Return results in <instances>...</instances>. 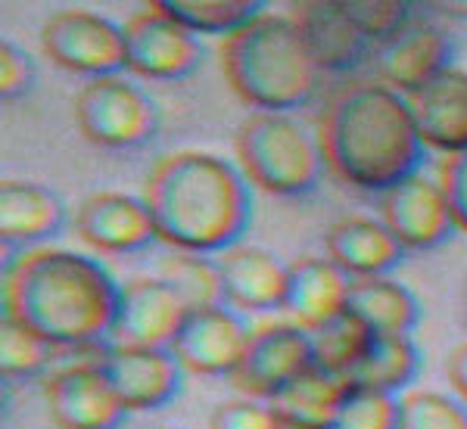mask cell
I'll list each match as a JSON object with an SVG mask.
<instances>
[{"mask_svg": "<svg viewBox=\"0 0 467 429\" xmlns=\"http://www.w3.org/2000/svg\"><path fill=\"white\" fill-rule=\"evenodd\" d=\"M122 283L97 259L35 246L6 265L4 314L54 349H97L112 336Z\"/></svg>", "mask_w": 467, "mask_h": 429, "instance_id": "obj_1", "label": "cell"}, {"mask_svg": "<svg viewBox=\"0 0 467 429\" xmlns=\"http://www.w3.org/2000/svg\"><path fill=\"white\" fill-rule=\"evenodd\" d=\"M315 138L340 184L383 193L418 171L424 143L409 100L378 78H349L324 100Z\"/></svg>", "mask_w": 467, "mask_h": 429, "instance_id": "obj_2", "label": "cell"}, {"mask_svg": "<svg viewBox=\"0 0 467 429\" xmlns=\"http://www.w3.org/2000/svg\"><path fill=\"white\" fill-rule=\"evenodd\" d=\"M156 240L171 252L222 255L250 228V180L234 162L206 149H175L153 162L144 178Z\"/></svg>", "mask_w": 467, "mask_h": 429, "instance_id": "obj_3", "label": "cell"}, {"mask_svg": "<svg viewBox=\"0 0 467 429\" xmlns=\"http://www.w3.org/2000/svg\"><path fill=\"white\" fill-rule=\"evenodd\" d=\"M218 69L255 112H290L318 87V63L308 54L290 13L262 10L218 41Z\"/></svg>", "mask_w": 467, "mask_h": 429, "instance_id": "obj_4", "label": "cell"}, {"mask_svg": "<svg viewBox=\"0 0 467 429\" xmlns=\"http://www.w3.org/2000/svg\"><path fill=\"white\" fill-rule=\"evenodd\" d=\"M237 169L271 197H303L321 180V147L290 112H253L234 138Z\"/></svg>", "mask_w": 467, "mask_h": 429, "instance_id": "obj_5", "label": "cell"}, {"mask_svg": "<svg viewBox=\"0 0 467 429\" xmlns=\"http://www.w3.org/2000/svg\"><path fill=\"white\" fill-rule=\"evenodd\" d=\"M78 134L103 149H134L156 138L160 109L153 97L122 72L88 78L72 100Z\"/></svg>", "mask_w": 467, "mask_h": 429, "instance_id": "obj_6", "label": "cell"}, {"mask_svg": "<svg viewBox=\"0 0 467 429\" xmlns=\"http://www.w3.org/2000/svg\"><path fill=\"white\" fill-rule=\"evenodd\" d=\"M308 364H315L308 330L296 321H265L253 327L231 373V386L244 398L271 404Z\"/></svg>", "mask_w": 467, "mask_h": 429, "instance_id": "obj_7", "label": "cell"}, {"mask_svg": "<svg viewBox=\"0 0 467 429\" xmlns=\"http://www.w3.org/2000/svg\"><path fill=\"white\" fill-rule=\"evenodd\" d=\"M41 50L72 75H116L125 69V26L90 10H59L41 26Z\"/></svg>", "mask_w": 467, "mask_h": 429, "instance_id": "obj_8", "label": "cell"}, {"mask_svg": "<svg viewBox=\"0 0 467 429\" xmlns=\"http://www.w3.org/2000/svg\"><path fill=\"white\" fill-rule=\"evenodd\" d=\"M202 47L197 35L181 28L156 4L125 22V69L147 81H175L197 72Z\"/></svg>", "mask_w": 467, "mask_h": 429, "instance_id": "obj_9", "label": "cell"}, {"mask_svg": "<svg viewBox=\"0 0 467 429\" xmlns=\"http://www.w3.org/2000/svg\"><path fill=\"white\" fill-rule=\"evenodd\" d=\"M44 404L57 429H119L128 414L97 358L57 367L44 380Z\"/></svg>", "mask_w": 467, "mask_h": 429, "instance_id": "obj_10", "label": "cell"}, {"mask_svg": "<svg viewBox=\"0 0 467 429\" xmlns=\"http://www.w3.org/2000/svg\"><path fill=\"white\" fill-rule=\"evenodd\" d=\"M378 209L383 228L393 233L402 250H433L446 243L455 230L442 187L436 184V178H427L420 171L383 190Z\"/></svg>", "mask_w": 467, "mask_h": 429, "instance_id": "obj_11", "label": "cell"}, {"mask_svg": "<svg viewBox=\"0 0 467 429\" xmlns=\"http://www.w3.org/2000/svg\"><path fill=\"white\" fill-rule=\"evenodd\" d=\"M253 327L228 305L187 312L171 342V355L184 373L197 376H231L246 349Z\"/></svg>", "mask_w": 467, "mask_h": 429, "instance_id": "obj_12", "label": "cell"}, {"mask_svg": "<svg viewBox=\"0 0 467 429\" xmlns=\"http://www.w3.org/2000/svg\"><path fill=\"white\" fill-rule=\"evenodd\" d=\"M75 237L97 255H131L156 240L147 202L131 193H90L75 209Z\"/></svg>", "mask_w": 467, "mask_h": 429, "instance_id": "obj_13", "label": "cell"}, {"mask_svg": "<svg viewBox=\"0 0 467 429\" xmlns=\"http://www.w3.org/2000/svg\"><path fill=\"white\" fill-rule=\"evenodd\" d=\"M125 411L165 408L181 389L184 367L171 349H140V345H109L97 355Z\"/></svg>", "mask_w": 467, "mask_h": 429, "instance_id": "obj_14", "label": "cell"}, {"mask_svg": "<svg viewBox=\"0 0 467 429\" xmlns=\"http://www.w3.org/2000/svg\"><path fill=\"white\" fill-rule=\"evenodd\" d=\"M222 271L224 305L237 314L287 312L290 292V265H284L275 252L262 246L237 243L222 255H215Z\"/></svg>", "mask_w": 467, "mask_h": 429, "instance_id": "obj_15", "label": "cell"}, {"mask_svg": "<svg viewBox=\"0 0 467 429\" xmlns=\"http://www.w3.org/2000/svg\"><path fill=\"white\" fill-rule=\"evenodd\" d=\"M187 308L162 277H131L122 283L116 314V345L171 349Z\"/></svg>", "mask_w": 467, "mask_h": 429, "instance_id": "obj_16", "label": "cell"}, {"mask_svg": "<svg viewBox=\"0 0 467 429\" xmlns=\"http://www.w3.org/2000/svg\"><path fill=\"white\" fill-rule=\"evenodd\" d=\"M451 37L427 19H411L396 37L374 50L378 81L409 97L451 66Z\"/></svg>", "mask_w": 467, "mask_h": 429, "instance_id": "obj_17", "label": "cell"}, {"mask_svg": "<svg viewBox=\"0 0 467 429\" xmlns=\"http://www.w3.org/2000/svg\"><path fill=\"white\" fill-rule=\"evenodd\" d=\"M424 147L442 156L467 149V69L449 66L433 81L405 97Z\"/></svg>", "mask_w": 467, "mask_h": 429, "instance_id": "obj_18", "label": "cell"}, {"mask_svg": "<svg viewBox=\"0 0 467 429\" xmlns=\"http://www.w3.org/2000/svg\"><path fill=\"white\" fill-rule=\"evenodd\" d=\"M290 19L321 72L352 69L365 56L368 41L343 10V0H299L290 4Z\"/></svg>", "mask_w": 467, "mask_h": 429, "instance_id": "obj_19", "label": "cell"}, {"mask_svg": "<svg viewBox=\"0 0 467 429\" xmlns=\"http://www.w3.org/2000/svg\"><path fill=\"white\" fill-rule=\"evenodd\" d=\"M349 286L352 277L337 268L327 255H299L296 261H290L287 312L299 327L315 333L346 314Z\"/></svg>", "mask_w": 467, "mask_h": 429, "instance_id": "obj_20", "label": "cell"}, {"mask_svg": "<svg viewBox=\"0 0 467 429\" xmlns=\"http://www.w3.org/2000/svg\"><path fill=\"white\" fill-rule=\"evenodd\" d=\"M402 246L383 228V221L368 215H346L324 233V255L343 268L352 281L383 277L402 261Z\"/></svg>", "mask_w": 467, "mask_h": 429, "instance_id": "obj_21", "label": "cell"}, {"mask_svg": "<svg viewBox=\"0 0 467 429\" xmlns=\"http://www.w3.org/2000/svg\"><path fill=\"white\" fill-rule=\"evenodd\" d=\"M66 224V206L54 190L35 180L0 184V237L6 246H35L54 240Z\"/></svg>", "mask_w": 467, "mask_h": 429, "instance_id": "obj_22", "label": "cell"}, {"mask_svg": "<svg viewBox=\"0 0 467 429\" xmlns=\"http://www.w3.org/2000/svg\"><path fill=\"white\" fill-rule=\"evenodd\" d=\"M346 312L378 336H411L420 321L418 296L389 274L352 281Z\"/></svg>", "mask_w": 467, "mask_h": 429, "instance_id": "obj_23", "label": "cell"}, {"mask_svg": "<svg viewBox=\"0 0 467 429\" xmlns=\"http://www.w3.org/2000/svg\"><path fill=\"white\" fill-rule=\"evenodd\" d=\"M420 371V352L411 336H374L343 383L352 393L399 395L409 393Z\"/></svg>", "mask_w": 467, "mask_h": 429, "instance_id": "obj_24", "label": "cell"}, {"mask_svg": "<svg viewBox=\"0 0 467 429\" xmlns=\"http://www.w3.org/2000/svg\"><path fill=\"white\" fill-rule=\"evenodd\" d=\"M346 395H349V386L343 383V376L327 373L318 364H308L306 371L271 402V408L277 411V417L290 420V424L330 426L337 411H340V404L346 402Z\"/></svg>", "mask_w": 467, "mask_h": 429, "instance_id": "obj_25", "label": "cell"}, {"mask_svg": "<svg viewBox=\"0 0 467 429\" xmlns=\"http://www.w3.org/2000/svg\"><path fill=\"white\" fill-rule=\"evenodd\" d=\"M169 19L191 35L228 37L265 10L259 0H153Z\"/></svg>", "mask_w": 467, "mask_h": 429, "instance_id": "obj_26", "label": "cell"}, {"mask_svg": "<svg viewBox=\"0 0 467 429\" xmlns=\"http://www.w3.org/2000/svg\"><path fill=\"white\" fill-rule=\"evenodd\" d=\"M160 277L175 290V296L184 302L187 312L224 305L222 271H218V261L213 255L171 252L160 261Z\"/></svg>", "mask_w": 467, "mask_h": 429, "instance_id": "obj_27", "label": "cell"}, {"mask_svg": "<svg viewBox=\"0 0 467 429\" xmlns=\"http://www.w3.org/2000/svg\"><path fill=\"white\" fill-rule=\"evenodd\" d=\"M308 336H312L315 364L324 367L327 373L346 376L356 367V361L365 355V349L371 345V340L378 333H371L365 323L346 312L337 321H330L327 327L315 330V333H308Z\"/></svg>", "mask_w": 467, "mask_h": 429, "instance_id": "obj_28", "label": "cell"}, {"mask_svg": "<svg viewBox=\"0 0 467 429\" xmlns=\"http://www.w3.org/2000/svg\"><path fill=\"white\" fill-rule=\"evenodd\" d=\"M54 355V345L4 314L0 321V367H4L6 380H28V376L44 373Z\"/></svg>", "mask_w": 467, "mask_h": 429, "instance_id": "obj_29", "label": "cell"}, {"mask_svg": "<svg viewBox=\"0 0 467 429\" xmlns=\"http://www.w3.org/2000/svg\"><path fill=\"white\" fill-rule=\"evenodd\" d=\"M399 429H467V404L436 389L399 395Z\"/></svg>", "mask_w": 467, "mask_h": 429, "instance_id": "obj_30", "label": "cell"}, {"mask_svg": "<svg viewBox=\"0 0 467 429\" xmlns=\"http://www.w3.org/2000/svg\"><path fill=\"white\" fill-rule=\"evenodd\" d=\"M343 10L356 22L368 44H387L414 19L411 4L405 0H343Z\"/></svg>", "mask_w": 467, "mask_h": 429, "instance_id": "obj_31", "label": "cell"}, {"mask_svg": "<svg viewBox=\"0 0 467 429\" xmlns=\"http://www.w3.org/2000/svg\"><path fill=\"white\" fill-rule=\"evenodd\" d=\"M330 429H399V398L349 389Z\"/></svg>", "mask_w": 467, "mask_h": 429, "instance_id": "obj_32", "label": "cell"}, {"mask_svg": "<svg viewBox=\"0 0 467 429\" xmlns=\"http://www.w3.org/2000/svg\"><path fill=\"white\" fill-rule=\"evenodd\" d=\"M281 417L271 404H262L255 398H231L215 404L209 414V429H277Z\"/></svg>", "mask_w": 467, "mask_h": 429, "instance_id": "obj_33", "label": "cell"}, {"mask_svg": "<svg viewBox=\"0 0 467 429\" xmlns=\"http://www.w3.org/2000/svg\"><path fill=\"white\" fill-rule=\"evenodd\" d=\"M436 184L446 193L455 230L467 233V149L455 156H442L436 165Z\"/></svg>", "mask_w": 467, "mask_h": 429, "instance_id": "obj_34", "label": "cell"}, {"mask_svg": "<svg viewBox=\"0 0 467 429\" xmlns=\"http://www.w3.org/2000/svg\"><path fill=\"white\" fill-rule=\"evenodd\" d=\"M35 81V66L28 54L22 47H16L13 41L0 44V94L6 100L13 97H22Z\"/></svg>", "mask_w": 467, "mask_h": 429, "instance_id": "obj_35", "label": "cell"}, {"mask_svg": "<svg viewBox=\"0 0 467 429\" xmlns=\"http://www.w3.org/2000/svg\"><path fill=\"white\" fill-rule=\"evenodd\" d=\"M446 380H449L451 393H455L467 404V342L455 345V349L449 352V358H446Z\"/></svg>", "mask_w": 467, "mask_h": 429, "instance_id": "obj_36", "label": "cell"}, {"mask_svg": "<svg viewBox=\"0 0 467 429\" xmlns=\"http://www.w3.org/2000/svg\"><path fill=\"white\" fill-rule=\"evenodd\" d=\"M277 429H330V426H306V424H290V420H281Z\"/></svg>", "mask_w": 467, "mask_h": 429, "instance_id": "obj_37", "label": "cell"}, {"mask_svg": "<svg viewBox=\"0 0 467 429\" xmlns=\"http://www.w3.org/2000/svg\"><path fill=\"white\" fill-rule=\"evenodd\" d=\"M462 321H464V327H467V277H464V283H462Z\"/></svg>", "mask_w": 467, "mask_h": 429, "instance_id": "obj_38", "label": "cell"}, {"mask_svg": "<svg viewBox=\"0 0 467 429\" xmlns=\"http://www.w3.org/2000/svg\"><path fill=\"white\" fill-rule=\"evenodd\" d=\"M156 429H175V426H156Z\"/></svg>", "mask_w": 467, "mask_h": 429, "instance_id": "obj_39", "label": "cell"}]
</instances>
